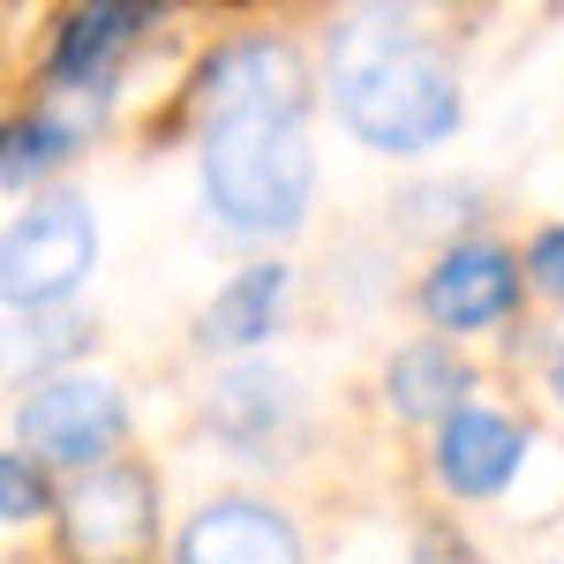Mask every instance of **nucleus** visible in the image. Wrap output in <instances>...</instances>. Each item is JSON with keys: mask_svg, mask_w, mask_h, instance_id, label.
<instances>
[{"mask_svg": "<svg viewBox=\"0 0 564 564\" xmlns=\"http://www.w3.org/2000/svg\"><path fill=\"white\" fill-rule=\"evenodd\" d=\"M181 564H302V534L279 520L271 505L226 497V505H204L188 520Z\"/></svg>", "mask_w": 564, "mask_h": 564, "instance_id": "0eeeda50", "label": "nucleus"}, {"mask_svg": "<svg viewBox=\"0 0 564 564\" xmlns=\"http://www.w3.org/2000/svg\"><path fill=\"white\" fill-rule=\"evenodd\" d=\"M121 422H129V406H121V391L106 384V377H53L23 406V452L61 459V467H84V459H98L121 436Z\"/></svg>", "mask_w": 564, "mask_h": 564, "instance_id": "39448f33", "label": "nucleus"}, {"mask_svg": "<svg viewBox=\"0 0 564 564\" xmlns=\"http://www.w3.org/2000/svg\"><path fill=\"white\" fill-rule=\"evenodd\" d=\"M98 263V226L76 196H53L8 226V302L15 308H53L61 294L84 286V271Z\"/></svg>", "mask_w": 564, "mask_h": 564, "instance_id": "20e7f679", "label": "nucleus"}, {"mask_svg": "<svg viewBox=\"0 0 564 564\" xmlns=\"http://www.w3.org/2000/svg\"><path fill=\"white\" fill-rule=\"evenodd\" d=\"M550 391H557V399H564V347L550 354Z\"/></svg>", "mask_w": 564, "mask_h": 564, "instance_id": "2eb2a0df", "label": "nucleus"}, {"mask_svg": "<svg viewBox=\"0 0 564 564\" xmlns=\"http://www.w3.org/2000/svg\"><path fill=\"white\" fill-rule=\"evenodd\" d=\"M151 534V481L135 467H98L68 497V550L76 557H129Z\"/></svg>", "mask_w": 564, "mask_h": 564, "instance_id": "6e6552de", "label": "nucleus"}, {"mask_svg": "<svg viewBox=\"0 0 564 564\" xmlns=\"http://www.w3.org/2000/svg\"><path fill=\"white\" fill-rule=\"evenodd\" d=\"M512 302H520V271L489 241H467V249L436 257V271L422 279V308H430L436 332H481V324L512 316Z\"/></svg>", "mask_w": 564, "mask_h": 564, "instance_id": "423d86ee", "label": "nucleus"}, {"mask_svg": "<svg viewBox=\"0 0 564 564\" xmlns=\"http://www.w3.org/2000/svg\"><path fill=\"white\" fill-rule=\"evenodd\" d=\"M143 31H151L143 8H76L53 39V90H106V76Z\"/></svg>", "mask_w": 564, "mask_h": 564, "instance_id": "9d476101", "label": "nucleus"}, {"mask_svg": "<svg viewBox=\"0 0 564 564\" xmlns=\"http://www.w3.org/2000/svg\"><path fill=\"white\" fill-rule=\"evenodd\" d=\"M527 436L505 422V414H481V406H459L444 430H436V475L452 481L459 497H497L505 481L520 475Z\"/></svg>", "mask_w": 564, "mask_h": 564, "instance_id": "1a4fd4ad", "label": "nucleus"}, {"mask_svg": "<svg viewBox=\"0 0 564 564\" xmlns=\"http://www.w3.org/2000/svg\"><path fill=\"white\" fill-rule=\"evenodd\" d=\"M308 188H316V151H308L302 113L226 121L204 135V196H212L218 226L294 234L308 218Z\"/></svg>", "mask_w": 564, "mask_h": 564, "instance_id": "f03ea898", "label": "nucleus"}, {"mask_svg": "<svg viewBox=\"0 0 564 564\" xmlns=\"http://www.w3.org/2000/svg\"><path fill=\"white\" fill-rule=\"evenodd\" d=\"M0 505H8V520H15V527L45 512V481L31 475V452H8V459H0Z\"/></svg>", "mask_w": 564, "mask_h": 564, "instance_id": "ddd939ff", "label": "nucleus"}, {"mask_svg": "<svg viewBox=\"0 0 564 564\" xmlns=\"http://www.w3.org/2000/svg\"><path fill=\"white\" fill-rule=\"evenodd\" d=\"M332 90H339L347 129L377 151H436L459 129L452 68L406 31H347Z\"/></svg>", "mask_w": 564, "mask_h": 564, "instance_id": "f257e3e1", "label": "nucleus"}, {"mask_svg": "<svg viewBox=\"0 0 564 564\" xmlns=\"http://www.w3.org/2000/svg\"><path fill=\"white\" fill-rule=\"evenodd\" d=\"M308 106V76H302V53L279 39H241L212 53L196 68V90H188V113L196 129L212 135L226 121H263V113H302Z\"/></svg>", "mask_w": 564, "mask_h": 564, "instance_id": "7ed1b4c3", "label": "nucleus"}, {"mask_svg": "<svg viewBox=\"0 0 564 564\" xmlns=\"http://www.w3.org/2000/svg\"><path fill=\"white\" fill-rule=\"evenodd\" d=\"M527 271H534L542 294H557V302H564V226H550V234L527 249Z\"/></svg>", "mask_w": 564, "mask_h": 564, "instance_id": "4468645a", "label": "nucleus"}, {"mask_svg": "<svg viewBox=\"0 0 564 564\" xmlns=\"http://www.w3.org/2000/svg\"><path fill=\"white\" fill-rule=\"evenodd\" d=\"M384 391H391V406L399 414H459V391H467V369L452 361V347H406L399 361H391V377H384Z\"/></svg>", "mask_w": 564, "mask_h": 564, "instance_id": "f8f14e48", "label": "nucleus"}, {"mask_svg": "<svg viewBox=\"0 0 564 564\" xmlns=\"http://www.w3.org/2000/svg\"><path fill=\"white\" fill-rule=\"evenodd\" d=\"M279 302H286V263H249L212 308H204V347H257L263 332L279 324Z\"/></svg>", "mask_w": 564, "mask_h": 564, "instance_id": "9b49d317", "label": "nucleus"}]
</instances>
